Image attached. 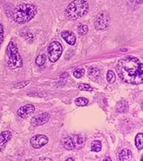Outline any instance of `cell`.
Returning <instances> with one entry per match:
<instances>
[{
    "label": "cell",
    "instance_id": "cell-1",
    "mask_svg": "<svg viewBox=\"0 0 143 161\" xmlns=\"http://www.w3.org/2000/svg\"><path fill=\"white\" fill-rule=\"evenodd\" d=\"M116 72L120 79L129 84H141L143 82V64L139 58L128 56L119 60Z\"/></svg>",
    "mask_w": 143,
    "mask_h": 161
},
{
    "label": "cell",
    "instance_id": "cell-2",
    "mask_svg": "<svg viewBox=\"0 0 143 161\" xmlns=\"http://www.w3.org/2000/svg\"><path fill=\"white\" fill-rule=\"evenodd\" d=\"M37 13V8L32 4H21L14 8L13 18L17 23H26L32 19Z\"/></svg>",
    "mask_w": 143,
    "mask_h": 161
},
{
    "label": "cell",
    "instance_id": "cell-3",
    "mask_svg": "<svg viewBox=\"0 0 143 161\" xmlns=\"http://www.w3.org/2000/svg\"><path fill=\"white\" fill-rule=\"evenodd\" d=\"M89 9L87 0H73L65 9V15L68 19L76 20L82 17Z\"/></svg>",
    "mask_w": 143,
    "mask_h": 161
},
{
    "label": "cell",
    "instance_id": "cell-4",
    "mask_svg": "<svg viewBox=\"0 0 143 161\" xmlns=\"http://www.w3.org/2000/svg\"><path fill=\"white\" fill-rule=\"evenodd\" d=\"M7 57H8L7 64L11 69H17V68L22 67V59L20 56L18 49H17V47L13 41H11L7 46Z\"/></svg>",
    "mask_w": 143,
    "mask_h": 161
},
{
    "label": "cell",
    "instance_id": "cell-5",
    "mask_svg": "<svg viewBox=\"0 0 143 161\" xmlns=\"http://www.w3.org/2000/svg\"><path fill=\"white\" fill-rule=\"evenodd\" d=\"M63 53V47L58 41H53L48 46V59L50 62L55 63L59 59Z\"/></svg>",
    "mask_w": 143,
    "mask_h": 161
},
{
    "label": "cell",
    "instance_id": "cell-6",
    "mask_svg": "<svg viewBox=\"0 0 143 161\" xmlns=\"http://www.w3.org/2000/svg\"><path fill=\"white\" fill-rule=\"evenodd\" d=\"M110 23V18L108 14L105 13H99L95 21V28L97 30H106Z\"/></svg>",
    "mask_w": 143,
    "mask_h": 161
},
{
    "label": "cell",
    "instance_id": "cell-7",
    "mask_svg": "<svg viewBox=\"0 0 143 161\" xmlns=\"http://www.w3.org/2000/svg\"><path fill=\"white\" fill-rule=\"evenodd\" d=\"M48 142V139L46 135L43 134H37L34 135L31 139V144L34 148H40L41 147L45 146Z\"/></svg>",
    "mask_w": 143,
    "mask_h": 161
},
{
    "label": "cell",
    "instance_id": "cell-8",
    "mask_svg": "<svg viewBox=\"0 0 143 161\" xmlns=\"http://www.w3.org/2000/svg\"><path fill=\"white\" fill-rule=\"evenodd\" d=\"M49 120V114L47 113H42V114H39L38 116H33L32 119V124L34 126H39V125H42Z\"/></svg>",
    "mask_w": 143,
    "mask_h": 161
},
{
    "label": "cell",
    "instance_id": "cell-9",
    "mask_svg": "<svg viewBox=\"0 0 143 161\" xmlns=\"http://www.w3.org/2000/svg\"><path fill=\"white\" fill-rule=\"evenodd\" d=\"M35 111V108L32 104H28L24 107H22L21 108L17 110V115L22 117V118H26L30 116L31 114H32Z\"/></svg>",
    "mask_w": 143,
    "mask_h": 161
},
{
    "label": "cell",
    "instance_id": "cell-10",
    "mask_svg": "<svg viewBox=\"0 0 143 161\" xmlns=\"http://www.w3.org/2000/svg\"><path fill=\"white\" fill-rule=\"evenodd\" d=\"M12 133L9 131H5L0 133V151H3L5 149L7 143L10 141Z\"/></svg>",
    "mask_w": 143,
    "mask_h": 161
},
{
    "label": "cell",
    "instance_id": "cell-11",
    "mask_svg": "<svg viewBox=\"0 0 143 161\" xmlns=\"http://www.w3.org/2000/svg\"><path fill=\"white\" fill-rule=\"evenodd\" d=\"M61 36L69 45L72 46L75 44L76 37H75V35L72 32H69V31H64V32H61Z\"/></svg>",
    "mask_w": 143,
    "mask_h": 161
},
{
    "label": "cell",
    "instance_id": "cell-12",
    "mask_svg": "<svg viewBox=\"0 0 143 161\" xmlns=\"http://www.w3.org/2000/svg\"><path fill=\"white\" fill-rule=\"evenodd\" d=\"M63 145L68 150H72V149H73V148H75V142H74L73 139L72 138L71 136H68V137H66V138L64 139Z\"/></svg>",
    "mask_w": 143,
    "mask_h": 161
},
{
    "label": "cell",
    "instance_id": "cell-13",
    "mask_svg": "<svg viewBox=\"0 0 143 161\" xmlns=\"http://www.w3.org/2000/svg\"><path fill=\"white\" fill-rule=\"evenodd\" d=\"M131 157H132V153H131V151L130 149L124 148L119 154V159L123 161L130 160L131 158Z\"/></svg>",
    "mask_w": 143,
    "mask_h": 161
},
{
    "label": "cell",
    "instance_id": "cell-14",
    "mask_svg": "<svg viewBox=\"0 0 143 161\" xmlns=\"http://www.w3.org/2000/svg\"><path fill=\"white\" fill-rule=\"evenodd\" d=\"M129 109V105L127 103V101L122 100L119 101L116 106V110L119 113H126Z\"/></svg>",
    "mask_w": 143,
    "mask_h": 161
},
{
    "label": "cell",
    "instance_id": "cell-15",
    "mask_svg": "<svg viewBox=\"0 0 143 161\" xmlns=\"http://www.w3.org/2000/svg\"><path fill=\"white\" fill-rule=\"evenodd\" d=\"M135 145L139 150H141L143 147V134L141 133H138L135 138Z\"/></svg>",
    "mask_w": 143,
    "mask_h": 161
},
{
    "label": "cell",
    "instance_id": "cell-16",
    "mask_svg": "<svg viewBox=\"0 0 143 161\" xmlns=\"http://www.w3.org/2000/svg\"><path fill=\"white\" fill-rule=\"evenodd\" d=\"M89 76L91 78H98L100 74V70L98 69V67H91L89 69Z\"/></svg>",
    "mask_w": 143,
    "mask_h": 161
},
{
    "label": "cell",
    "instance_id": "cell-17",
    "mask_svg": "<svg viewBox=\"0 0 143 161\" xmlns=\"http://www.w3.org/2000/svg\"><path fill=\"white\" fill-rule=\"evenodd\" d=\"M102 148V145L101 142L99 141H95L91 143V150L94 152H99Z\"/></svg>",
    "mask_w": 143,
    "mask_h": 161
},
{
    "label": "cell",
    "instance_id": "cell-18",
    "mask_svg": "<svg viewBox=\"0 0 143 161\" xmlns=\"http://www.w3.org/2000/svg\"><path fill=\"white\" fill-rule=\"evenodd\" d=\"M88 99L85 98H77L75 99V104L79 106V107H83V106H86L88 104Z\"/></svg>",
    "mask_w": 143,
    "mask_h": 161
},
{
    "label": "cell",
    "instance_id": "cell-19",
    "mask_svg": "<svg viewBox=\"0 0 143 161\" xmlns=\"http://www.w3.org/2000/svg\"><path fill=\"white\" fill-rule=\"evenodd\" d=\"M46 63V56L45 55H39L36 58V64L39 66H42L44 65Z\"/></svg>",
    "mask_w": 143,
    "mask_h": 161
},
{
    "label": "cell",
    "instance_id": "cell-20",
    "mask_svg": "<svg viewBox=\"0 0 143 161\" xmlns=\"http://www.w3.org/2000/svg\"><path fill=\"white\" fill-rule=\"evenodd\" d=\"M106 79H107V82L108 83H115L116 81V75H115V73L113 71H108L107 72V74H106Z\"/></svg>",
    "mask_w": 143,
    "mask_h": 161
},
{
    "label": "cell",
    "instance_id": "cell-21",
    "mask_svg": "<svg viewBox=\"0 0 143 161\" xmlns=\"http://www.w3.org/2000/svg\"><path fill=\"white\" fill-rule=\"evenodd\" d=\"M85 71L84 69L82 68H79V69H76L75 71L73 72V75L75 78H81L83 75H84Z\"/></svg>",
    "mask_w": 143,
    "mask_h": 161
},
{
    "label": "cell",
    "instance_id": "cell-22",
    "mask_svg": "<svg viewBox=\"0 0 143 161\" xmlns=\"http://www.w3.org/2000/svg\"><path fill=\"white\" fill-rule=\"evenodd\" d=\"M79 89L81 90H84V91H92L93 90V89L91 88V86L90 84L86 83L79 84Z\"/></svg>",
    "mask_w": 143,
    "mask_h": 161
},
{
    "label": "cell",
    "instance_id": "cell-23",
    "mask_svg": "<svg viewBox=\"0 0 143 161\" xmlns=\"http://www.w3.org/2000/svg\"><path fill=\"white\" fill-rule=\"evenodd\" d=\"M88 31H89V29H88V27H87L86 25L79 26L78 32H79V34H80L81 36H84L85 34H87Z\"/></svg>",
    "mask_w": 143,
    "mask_h": 161
},
{
    "label": "cell",
    "instance_id": "cell-24",
    "mask_svg": "<svg viewBox=\"0 0 143 161\" xmlns=\"http://www.w3.org/2000/svg\"><path fill=\"white\" fill-rule=\"evenodd\" d=\"M30 83L29 81H26V82H23V83H17L14 85V88H17V89H20V88H23L24 86H26L27 84Z\"/></svg>",
    "mask_w": 143,
    "mask_h": 161
},
{
    "label": "cell",
    "instance_id": "cell-25",
    "mask_svg": "<svg viewBox=\"0 0 143 161\" xmlns=\"http://www.w3.org/2000/svg\"><path fill=\"white\" fill-rule=\"evenodd\" d=\"M3 37H4V28H3L2 23H0V44L3 40Z\"/></svg>",
    "mask_w": 143,
    "mask_h": 161
},
{
    "label": "cell",
    "instance_id": "cell-26",
    "mask_svg": "<svg viewBox=\"0 0 143 161\" xmlns=\"http://www.w3.org/2000/svg\"><path fill=\"white\" fill-rule=\"evenodd\" d=\"M30 38H31L32 39H33L32 34V33H27L26 35H25V39H26L29 42H32V41H31V39H30Z\"/></svg>",
    "mask_w": 143,
    "mask_h": 161
},
{
    "label": "cell",
    "instance_id": "cell-27",
    "mask_svg": "<svg viewBox=\"0 0 143 161\" xmlns=\"http://www.w3.org/2000/svg\"><path fill=\"white\" fill-rule=\"evenodd\" d=\"M134 1L137 2V3H141V1H142V0H134Z\"/></svg>",
    "mask_w": 143,
    "mask_h": 161
}]
</instances>
